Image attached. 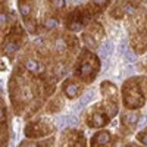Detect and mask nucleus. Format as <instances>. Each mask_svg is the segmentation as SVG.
<instances>
[{"instance_id":"nucleus-1","label":"nucleus","mask_w":147,"mask_h":147,"mask_svg":"<svg viewBox=\"0 0 147 147\" xmlns=\"http://www.w3.org/2000/svg\"><path fill=\"white\" fill-rule=\"evenodd\" d=\"M25 134L28 137H41L49 134V128L43 125V122H31L25 127Z\"/></svg>"},{"instance_id":"nucleus-2","label":"nucleus","mask_w":147,"mask_h":147,"mask_svg":"<svg viewBox=\"0 0 147 147\" xmlns=\"http://www.w3.org/2000/svg\"><path fill=\"white\" fill-rule=\"evenodd\" d=\"M63 91H65V94L69 97V99H74V97H77L80 94L81 87L77 82H74V81H66L65 85H63Z\"/></svg>"},{"instance_id":"nucleus-3","label":"nucleus","mask_w":147,"mask_h":147,"mask_svg":"<svg viewBox=\"0 0 147 147\" xmlns=\"http://www.w3.org/2000/svg\"><path fill=\"white\" fill-rule=\"evenodd\" d=\"M109 140H110V134L107 131H102L93 137V144L94 146H106V144H109Z\"/></svg>"},{"instance_id":"nucleus-4","label":"nucleus","mask_w":147,"mask_h":147,"mask_svg":"<svg viewBox=\"0 0 147 147\" xmlns=\"http://www.w3.org/2000/svg\"><path fill=\"white\" fill-rule=\"evenodd\" d=\"M25 66L30 72H35V74H43L44 72V66L40 63V62H37V60H32V59H28L27 62H25Z\"/></svg>"},{"instance_id":"nucleus-5","label":"nucleus","mask_w":147,"mask_h":147,"mask_svg":"<svg viewBox=\"0 0 147 147\" xmlns=\"http://www.w3.org/2000/svg\"><path fill=\"white\" fill-rule=\"evenodd\" d=\"M107 122V116L103 115L102 112H97L96 115H93V122H90L91 127H103Z\"/></svg>"},{"instance_id":"nucleus-6","label":"nucleus","mask_w":147,"mask_h":147,"mask_svg":"<svg viewBox=\"0 0 147 147\" xmlns=\"http://www.w3.org/2000/svg\"><path fill=\"white\" fill-rule=\"evenodd\" d=\"M19 12L21 15H24V18H28L31 15V3L27 0H19Z\"/></svg>"},{"instance_id":"nucleus-7","label":"nucleus","mask_w":147,"mask_h":147,"mask_svg":"<svg viewBox=\"0 0 147 147\" xmlns=\"http://www.w3.org/2000/svg\"><path fill=\"white\" fill-rule=\"evenodd\" d=\"M82 41L85 43V46H87L88 49H96L97 47V43H96L94 37L91 34H84L82 35Z\"/></svg>"},{"instance_id":"nucleus-8","label":"nucleus","mask_w":147,"mask_h":147,"mask_svg":"<svg viewBox=\"0 0 147 147\" xmlns=\"http://www.w3.org/2000/svg\"><path fill=\"white\" fill-rule=\"evenodd\" d=\"M138 119V115L137 113H128V115H124V124H128L131 128L136 125V122Z\"/></svg>"},{"instance_id":"nucleus-9","label":"nucleus","mask_w":147,"mask_h":147,"mask_svg":"<svg viewBox=\"0 0 147 147\" xmlns=\"http://www.w3.org/2000/svg\"><path fill=\"white\" fill-rule=\"evenodd\" d=\"M93 96H94V91H91V90L85 93V94H84V97L81 99V102H80V105H78V109H77V110H80V107H81V106L87 105L90 100H93Z\"/></svg>"},{"instance_id":"nucleus-10","label":"nucleus","mask_w":147,"mask_h":147,"mask_svg":"<svg viewBox=\"0 0 147 147\" xmlns=\"http://www.w3.org/2000/svg\"><path fill=\"white\" fill-rule=\"evenodd\" d=\"M107 2H109V0H91L93 6H96V12L103 10V9L107 6Z\"/></svg>"},{"instance_id":"nucleus-11","label":"nucleus","mask_w":147,"mask_h":147,"mask_svg":"<svg viewBox=\"0 0 147 147\" xmlns=\"http://www.w3.org/2000/svg\"><path fill=\"white\" fill-rule=\"evenodd\" d=\"M50 6L55 10H62L65 6V0H50Z\"/></svg>"},{"instance_id":"nucleus-12","label":"nucleus","mask_w":147,"mask_h":147,"mask_svg":"<svg viewBox=\"0 0 147 147\" xmlns=\"http://www.w3.org/2000/svg\"><path fill=\"white\" fill-rule=\"evenodd\" d=\"M112 47H113L112 43H105L103 47H102V50H100V55H102L103 57H106V56L110 53V50H112Z\"/></svg>"},{"instance_id":"nucleus-13","label":"nucleus","mask_w":147,"mask_h":147,"mask_svg":"<svg viewBox=\"0 0 147 147\" xmlns=\"http://www.w3.org/2000/svg\"><path fill=\"white\" fill-rule=\"evenodd\" d=\"M57 24H59L57 19H55V18H47L46 22H44V27H46V28H56Z\"/></svg>"},{"instance_id":"nucleus-14","label":"nucleus","mask_w":147,"mask_h":147,"mask_svg":"<svg viewBox=\"0 0 147 147\" xmlns=\"http://www.w3.org/2000/svg\"><path fill=\"white\" fill-rule=\"evenodd\" d=\"M6 22H7V18H6V15H3V13H0V27H3V25H6Z\"/></svg>"},{"instance_id":"nucleus-15","label":"nucleus","mask_w":147,"mask_h":147,"mask_svg":"<svg viewBox=\"0 0 147 147\" xmlns=\"http://www.w3.org/2000/svg\"><path fill=\"white\" fill-rule=\"evenodd\" d=\"M138 140H140L141 143L146 144V131H141V132L138 134Z\"/></svg>"},{"instance_id":"nucleus-16","label":"nucleus","mask_w":147,"mask_h":147,"mask_svg":"<svg viewBox=\"0 0 147 147\" xmlns=\"http://www.w3.org/2000/svg\"><path fill=\"white\" fill-rule=\"evenodd\" d=\"M5 121V107L0 106V122Z\"/></svg>"},{"instance_id":"nucleus-17","label":"nucleus","mask_w":147,"mask_h":147,"mask_svg":"<svg viewBox=\"0 0 147 147\" xmlns=\"http://www.w3.org/2000/svg\"><path fill=\"white\" fill-rule=\"evenodd\" d=\"M75 2H82V0H75Z\"/></svg>"}]
</instances>
